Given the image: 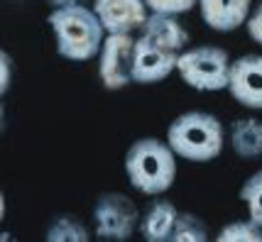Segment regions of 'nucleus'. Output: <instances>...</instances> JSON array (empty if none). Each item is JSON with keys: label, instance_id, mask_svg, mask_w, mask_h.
<instances>
[{"label": "nucleus", "instance_id": "dca6fc26", "mask_svg": "<svg viewBox=\"0 0 262 242\" xmlns=\"http://www.w3.org/2000/svg\"><path fill=\"white\" fill-rule=\"evenodd\" d=\"M218 242H262V228L255 220H233L216 235Z\"/></svg>", "mask_w": 262, "mask_h": 242}, {"label": "nucleus", "instance_id": "f8f14e48", "mask_svg": "<svg viewBox=\"0 0 262 242\" xmlns=\"http://www.w3.org/2000/svg\"><path fill=\"white\" fill-rule=\"evenodd\" d=\"M177 218H179L177 206L167 198H157L149 203V208L140 220V235L147 242H169Z\"/></svg>", "mask_w": 262, "mask_h": 242}, {"label": "nucleus", "instance_id": "39448f33", "mask_svg": "<svg viewBox=\"0 0 262 242\" xmlns=\"http://www.w3.org/2000/svg\"><path fill=\"white\" fill-rule=\"evenodd\" d=\"M93 235L105 242H127L140 230V210L133 198L118 191L101 193L93 203Z\"/></svg>", "mask_w": 262, "mask_h": 242}, {"label": "nucleus", "instance_id": "6ab92c4d", "mask_svg": "<svg viewBox=\"0 0 262 242\" xmlns=\"http://www.w3.org/2000/svg\"><path fill=\"white\" fill-rule=\"evenodd\" d=\"M245 27H248L250 39H255L257 44H262V3L255 8V12H250V17H248Z\"/></svg>", "mask_w": 262, "mask_h": 242}, {"label": "nucleus", "instance_id": "9b49d317", "mask_svg": "<svg viewBox=\"0 0 262 242\" xmlns=\"http://www.w3.org/2000/svg\"><path fill=\"white\" fill-rule=\"evenodd\" d=\"M140 35L152 39L155 44L164 46L169 52H177L182 54L186 44H189V32L179 20L177 15H160V12H149L145 27L140 30Z\"/></svg>", "mask_w": 262, "mask_h": 242}, {"label": "nucleus", "instance_id": "7ed1b4c3", "mask_svg": "<svg viewBox=\"0 0 262 242\" xmlns=\"http://www.w3.org/2000/svg\"><path fill=\"white\" fill-rule=\"evenodd\" d=\"M167 144L179 159L206 164L221 157L226 144V130L216 115L204 110H189L169 123Z\"/></svg>", "mask_w": 262, "mask_h": 242}, {"label": "nucleus", "instance_id": "20e7f679", "mask_svg": "<svg viewBox=\"0 0 262 242\" xmlns=\"http://www.w3.org/2000/svg\"><path fill=\"white\" fill-rule=\"evenodd\" d=\"M230 64L233 59L223 46L199 44L191 49H184L177 61V71L182 81L201 93L228 91Z\"/></svg>", "mask_w": 262, "mask_h": 242}, {"label": "nucleus", "instance_id": "f03ea898", "mask_svg": "<svg viewBox=\"0 0 262 242\" xmlns=\"http://www.w3.org/2000/svg\"><path fill=\"white\" fill-rule=\"evenodd\" d=\"M125 174L135 191L145 196H162L177 179V154L167 139L140 137L125 152Z\"/></svg>", "mask_w": 262, "mask_h": 242}, {"label": "nucleus", "instance_id": "2eb2a0df", "mask_svg": "<svg viewBox=\"0 0 262 242\" xmlns=\"http://www.w3.org/2000/svg\"><path fill=\"white\" fill-rule=\"evenodd\" d=\"M206 240H208V228L204 225V220L194 215V213H179L169 242H206Z\"/></svg>", "mask_w": 262, "mask_h": 242}, {"label": "nucleus", "instance_id": "ddd939ff", "mask_svg": "<svg viewBox=\"0 0 262 242\" xmlns=\"http://www.w3.org/2000/svg\"><path fill=\"white\" fill-rule=\"evenodd\" d=\"M230 147L240 159L262 157V120L240 117L230 125Z\"/></svg>", "mask_w": 262, "mask_h": 242}, {"label": "nucleus", "instance_id": "4468645a", "mask_svg": "<svg viewBox=\"0 0 262 242\" xmlns=\"http://www.w3.org/2000/svg\"><path fill=\"white\" fill-rule=\"evenodd\" d=\"M47 242H89L91 230L76 215H57L49 223L45 235Z\"/></svg>", "mask_w": 262, "mask_h": 242}, {"label": "nucleus", "instance_id": "412c9836", "mask_svg": "<svg viewBox=\"0 0 262 242\" xmlns=\"http://www.w3.org/2000/svg\"><path fill=\"white\" fill-rule=\"evenodd\" d=\"M52 8H69V5H83L86 0H47Z\"/></svg>", "mask_w": 262, "mask_h": 242}, {"label": "nucleus", "instance_id": "f3484780", "mask_svg": "<svg viewBox=\"0 0 262 242\" xmlns=\"http://www.w3.org/2000/svg\"><path fill=\"white\" fill-rule=\"evenodd\" d=\"M240 201L248 208V218L262 228V169L240 186Z\"/></svg>", "mask_w": 262, "mask_h": 242}, {"label": "nucleus", "instance_id": "f257e3e1", "mask_svg": "<svg viewBox=\"0 0 262 242\" xmlns=\"http://www.w3.org/2000/svg\"><path fill=\"white\" fill-rule=\"evenodd\" d=\"M47 22L52 27L59 57L69 61H91L93 57L101 54V46L108 32L103 30L93 8H86V5L52 8Z\"/></svg>", "mask_w": 262, "mask_h": 242}, {"label": "nucleus", "instance_id": "a211bd4d", "mask_svg": "<svg viewBox=\"0 0 262 242\" xmlns=\"http://www.w3.org/2000/svg\"><path fill=\"white\" fill-rule=\"evenodd\" d=\"M149 12H160V15H184V12L194 10L199 0H145Z\"/></svg>", "mask_w": 262, "mask_h": 242}, {"label": "nucleus", "instance_id": "423d86ee", "mask_svg": "<svg viewBox=\"0 0 262 242\" xmlns=\"http://www.w3.org/2000/svg\"><path fill=\"white\" fill-rule=\"evenodd\" d=\"M133 57L135 37L133 35H105L98 54V76L105 91H123L133 81Z\"/></svg>", "mask_w": 262, "mask_h": 242}, {"label": "nucleus", "instance_id": "9d476101", "mask_svg": "<svg viewBox=\"0 0 262 242\" xmlns=\"http://www.w3.org/2000/svg\"><path fill=\"white\" fill-rule=\"evenodd\" d=\"M252 0H199V12L206 27L216 32H233L248 22Z\"/></svg>", "mask_w": 262, "mask_h": 242}, {"label": "nucleus", "instance_id": "aec40b11", "mask_svg": "<svg viewBox=\"0 0 262 242\" xmlns=\"http://www.w3.org/2000/svg\"><path fill=\"white\" fill-rule=\"evenodd\" d=\"M0 71H3V76H0V93L5 95L8 88H10V79H12V59L8 52L0 54Z\"/></svg>", "mask_w": 262, "mask_h": 242}, {"label": "nucleus", "instance_id": "6e6552de", "mask_svg": "<svg viewBox=\"0 0 262 242\" xmlns=\"http://www.w3.org/2000/svg\"><path fill=\"white\" fill-rule=\"evenodd\" d=\"M93 12L108 35H133L145 27L149 17L145 0H96Z\"/></svg>", "mask_w": 262, "mask_h": 242}, {"label": "nucleus", "instance_id": "0eeeda50", "mask_svg": "<svg viewBox=\"0 0 262 242\" xmlns=\"http://www.w3.org/2000/svg\"><path fill=\"white\" fill-rule=\"evenodd\" d=\"M179 54L169 52L164 46L155 44L147 37H137L135 39V57H133V81L149 86V83H160L169 79L171 71H177Z\"/></svg>", "mask_w": 262, "mask_h": 242}, {"label": "nucleus", "instance_id": "1a4fd4ad", "mask_svg": "<svg viewBox=\"0 0 262 242\" xmlns=\"http://www.w3.org/2000/svg\"><path fill=\"white\" fill-rule=\"evenodd\" d=\"M228 93L233 101L250 110H262V57L245 54L230 64Z\"/></svg>", "mask_w": 262, "mask_h": 242}]
</instances>
